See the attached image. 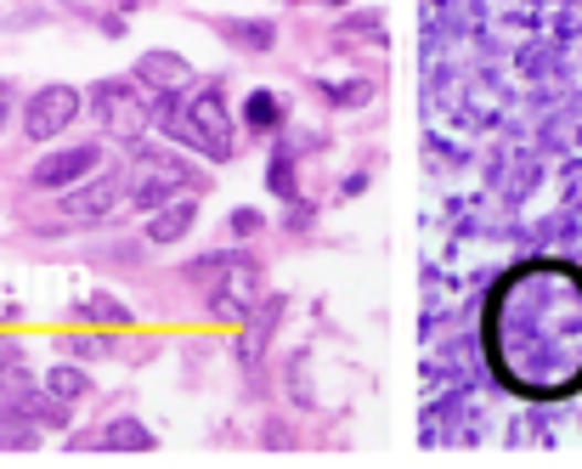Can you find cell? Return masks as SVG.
<instances>
[{
  "label": "cell",
  "mask_w": 582,
  "mask_h": 469,
  "mask_svg": "<svg viewBox=\"0 0 582 469\" xmlns=\"http://www.w3.org/2000/svg\"><path fill=\"white\" fill-rule=\"evenodd\" d=\"M215 284H210V317L244 322L261 306V266L250 255H215Z\"/></svg>",
  "instance_id": "2"
},
{
  "label": "cell",
  "mask_w": 582,
  "mask_h": 469,
  "mask_svg": "<svg viewBox=\"0 0 582 469\" xmlns=\"http://www.w3.org/2000/svg\"><path fill=\"white\" fill-rule=\"evenodd\" d=\"M272 193L295 199V170H288V153H277V159H272Z\"/></svg>",
  "instance_id": "15"
},
{
  "label": "cell",
  "mask_w": 582,
  "mask_h": 469,
  "mask_svg": "<svg viewBox=\"0 0 582 469\" xmlns=\"http://www.w3.org/2000/svg\"><path fill=\"white\" fill-rule=\"evenodd\" d=\"M192 186H199V175H192L187 164H176V159H136V170L125 181V204L141 210V215H154L159 204L192 193Z\"/></svg>",
  "instance_id": "3"
},
{
  "label": "cell",
  "mask_w": 582,
  "mask_h": 469,
  "mask_svg": "<svg viewBox=\"0 0 582 469\" xmlns=\"http://www.w3.org/2000/svg\"><path fill=\"white\" fill-rule=\"evenodd\" d=\"M80 90L74 85H40L29 108H23V130H29V142H57V136L80 119Z\"/></svg>",
  "instance_id": "5"
},
{
  "label": "cell",
  "mask_w": 582,
  "mask_h": 469,
  "mask_svg": "<svg viewBox=\"0 0 582 469\" xmlns=\"http://www.w3.org/2000/svg\"><path fill=\"white\" fill-rule=\"evenodd\" d=\"M192 226H199V199L181 193V199H170V204H159V210L148 215V244L170 249V244H181V238H187Z\"/></svg>",
  "instance_id": "8"
},
{
  "label": "cell",
  "mask_w": 582,
  "mask_h": 469,
  "mask_svg": "<svg viewBox=\"0 0 582 469\" xmlns=\"http://www.w3.org/2000/svg\"><path fill=\"white\" fill-rule=\"evenodd\" d=\"M45 396L63 402V407L85 402V396H91V373H85V367H74V362H57L52 373H45Z\"/></svg>",
  "instance_id": "11"
},
{
  "label": "cell",
  "mask_w": 582,
  "mask_h": 469,
  "mask_svg": "<svg viewBox=\"0 0 582 469\" xmlns=\"http://www.w3.org/2000/svg\"><path fill=\"white\" fill-rule=\"evenodd\" d=\"M125 210V175L108 170V175H85L74 186H63V215L68 221H108Z\"/></svg>",
  "instance_id": "6"
},
{
  "label": "cell",
  "mask_w": 582,
  "mask_h": 469,
  "mask_svg": "<svg viewBox=\"0 0 582 469\" xmlns=\"http://www.w3.org/2000/svg\"><path fill=\"white\" fill-rule=\"evenodd\" d=\"M148 97H154V90H141V85L103 79V85L91 90V114H96V125H103V130H114V136H125V142H136V136L148 130V119H154Z\"/></svg>",
  "instance_id": "4"
},
{
  "label": "cell",
  "mask_w": 582,
  "mask_h": 469,
  "mask_svg": "<svg viewBox=\"0 0 582 469\" xmlns=\"http://www.w3.org/2000/svg\"><path fill=\"white\" fill-rule=\"evenodd\" d=\"M334 7H339V0H334Z\"/></svg>",
  "instance_id": "18"
},
{
  "label": "cell",
  "mask_w": 582,
  "mask_h": 469,
  "mask_svg": "<svg viewBox=\"0 0 582 469\" xmlns=\"http://www.w3.org/2000/svg\"><path fill=\"white\" fill-rule=\"evenodd\" d=\"M328 97H334V103H368L373 85H368V79H357V85H328Z\"/></svg>",
  "instance_id": "16"
},
{
  "label": "cell",
  "mask_w": 582,
  "mask_h": 469,
  "mask_svg": "<svg viewBox=\"0 0 582 469\" xmlns=\"http://www.w3.org/2000/svg\"><path fill=\"white\" fill-rule=\"evenodd\" d=\"M165 130H176L187 148H199L204 159L226 164L232 148H237V130H232V114H226V97H221V85H204L199 97H192L181 114H165L159 119Z\"/></svg>",
  "instance_id": "1"
},
{
  "label": "cell",
  "mask_w": 582,
  "mask_h": 469,
  "mask_svg": "<svg viewBox=\"0 0 582 469\" xmlns=\"http://www.w3.org/2000/svg\"><path fill=\"white\" fill-rule=\"evenodd\" d=\"M0 130H7V97H0Z\"/></svg>",
  "instance_id": "17"
},
{
  "label": "cell",
  "mask_w": 582,
  "mask_h": 469,
  "mask_svg": "<svg viewBox=\"0 0 582 469\" xmlns=\"http://www.w3.org/2000/svg\"><path fill=\"white\" fill-rule=\"evenodd\" d=\"M96 164H103V148H96V142L57 148V153H45V159L34 164V186H45V193H63V186L96 175Z\"/></svg>",
  "instance_id": "7"
},
{
  "label": "cell",
  "mask_w": 582,
  "mask_h": 469,
  "mask_svg": "<svg viewBox=\"0 0 582 469\" xmlns=\"http://www.w3.org/2000/svg\"><path fill=\"white\" fill-rule=\"evenodd\" d=\"M187 79H192V63L181 52H148V57L136 63V85L141 90H159V97H165V90H181Z\"/></svg>",
  "instance_id": "9"
},
{
  "label": "cell",
  "mask_w": 582,
  "mask_h": 469,
  "mask_svg": "<svg viewBox=\"0 0 582 469\" xmlns=\"http://www.w3.org/2000/svg\"><path fill=\"white\" fill-rule=\"evenodd\" d=\"M154 447H159V436L141 418H114L103 430V452H154Z\"/></svg>",
  "instance_id": "10"
},
{
  "label": "cell",
  "mask_w": 582,
  "mask_h": 469,
  "mask_svg": "<svg viewBox=\"0 0 582 469\" xmlns=\"http://www.w3.org/2000/svg\"><path fill=\"white\" fill-rule=\"evenodd\" d=\"M74 322H103V328H125L130 322V306L114 300V295H91L74 306Z\"/></svg>",
  "instance_id": "12"
},
{
  "label": "cell",
  "mask_w": 582,
  "mask_h": 469,
  "mask_svg": "<svg viewBox=\"0 0 582 469\" xmlns=\"http://www.w3.org/2000/svg\"><path fill=\"white\" fill-rule=\"evenodd\" d=\"M221 34L232 45H250V52H272V45H277V29L272 23H221Z\"/></svg>",
  "instance_id": "14"
},
{
  "label": "cell",
  "mask_w": 582,
  "mask_h": 469,
  "mask_svg": "<svg viewBox=\"0 0 582 469\" xmlns=\"http://www.w3.org/2000/svg\"><path fill=\"white\" fill-rule=\"evenodd\" d=\"M244 125H250V130H266V136L283 130V103L272 97V90H255V97L244 103Z\"/></svg>",
  "instance_id": "13"
}]
</instances>
